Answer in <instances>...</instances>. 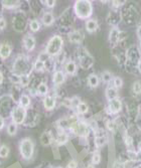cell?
Instances as JSON below:
<instances>
[{
    "label": "cell",
    "mask_w": 141,
    "mask_h": 168,
    "mask_svg": "<svg viewBox=\"0 0 141 168\" xmlns=\"http://www.w3.org/2000/svg\"><path fill=\"white\" fill-rule=\"evenodd\" d=\"M74 11L78 18L88 19L93 14L92 2L87 0H78L74 4Z\"/></svg>",
    "instance_id": "obj_1"
},
{
    "label": "cell",
    "mask_w": 141,
    "mask_h": 168,
    "mask_svg": "<svg viewBox=\"0 0 141 168\" xmlns=\"http://www.w3.org/2000/svg\"><path fill=\"white\" fill-rule=\"evenodd\" d=\"M63 46V40L61 35L55 34L49 38L48 44L45 46V53L48 54L49 57H58V55L62 53Z\"/></svg>",
    "instance_id": "obj_2"
},
{
    "label": "cell",
    "mask_w": 141,
    "mask_h": 168,
    "mask_svg": "<svg viewBox=\"0 0 141 168\" xmlns=\"http://www.w3.org/2000/svg\"><path fill=\"white\" fill-rule=\"evenodd\" d=\"M31 64L24 55H19V57L15 59L13 64V71L14 74L17 76L21 75H29L31 72Z\"/></svg>",
    "instance_id": "obj_3"
},
{
    "label": "cell",
    "mask_w": 141,
    "mask_h": 168,
    "mask_svg": "<svg viewBox=\"0 0 141 168\" xmlns=\"http://www.w3.org/2000/svg\"><path fill=\"white\" fill-rule=\"evenodd\" d=\"M19 151L22 158L26 160L31 159L35 153V142L31 138H24L19 143Z\"/></svg>",
    "instance_id": "obj_4"
},
{
    "label": "cell",
    "mask_w": 141,
    "mask_h": 168,
    "mask_svg": "<svg viewBox=\"0 0 141 168\" xmlns=\"http://www.w3.org/2000/svg\"><path fill=\"white\" fill-rule=\"evenodd\" d=\"M77 55H78L80 66L82 67L84 70H88V68H92V66L94 64V58L92 55L88 53V50L86 49H84V47L78 49Z\"/></svg>",
    "instance_id": "obj_5"
},
{
    "label": "cell",
    "mask_w": 141,
    "mask_h": 168,
    "mask_svg": "<svg viewBox=\"0 0 141 168\" xmlns=\"http://www.w3.org/2000/svg\"><path fill=\"white\" fill-rule=\"evenodd\" d=\"M121 15L122 17H125V19L129 24H134L137 22L138 19H140V13L133 4H129L127 7H125V9L121 12Z\"/></svg>",
    "instance_id": "obj_6"
},
{
    "label": "cell",
    "mask_w": 141,
    "mask_h": 168,
    "mask_svg": "<svg viewBox=\"0 0 141 168\" xmlns=\"http://www.w3.org/2000/svg\"><path fill=\"white\" fill-rule=\"evenodd\" d=\"M70 129L75 133L76 135H78L80 137H87L90 134V131H91V126L84 121H76L75 123H73L71 125Z\"/></svg>",
    "instance_id": "obj_7"
},
{
    "label": "cell",
    "mask_w": 141,
    "mask_h": 168,
    "mask_svg": "<svg viewBox=\"0 0 141 168\" xmlns=\"http://www.w3.org/2000/svg\"><path fill=\"white\" fill-rule=\"evenodd\" d=\"M26 117H27V110L21 106H15L11 111L12 122L15 123L16 125L23 124Z\"/></svg>",
    "instance_id": "obj_8"
},
{
    "label": "cell",
    "mask_w": 141,
    "mask_h": 168,
    "mask_svg": "<svg viewBox=\"0 0 141 168\" xmlns=\"http://www.w3.org/2000/svg\"><path fill=\"white\" fill-rule=\"evenodd\" d=\"M12 25L16 31L22 32L26 27V16L21 11H16L12 19Z\"/></svg>",
    "instance_id": "obj_9"
},
{
    "label": "cell",
    "mask_w": 141,
    "mask_h": 168,
    "mask_svg": "<svg viewBox=\"0 0 141 168\" xmlns=\"http://www.w3.org/2000/svg\"><path fill=\"white\" fill-rule=\"evenodd\" d=\"M140 61V54L135 47H130L126 53V67L132 66L131 68L137 67V63Z\"/></svg>",
    "instance_id": "obj_10"
},
{
    "label": "cell",
    "mask_w": 141,
    "mask_h": 168,
    "mask_svg": "<svg viewBox=\"0 0 141 168\" xmlns=\"http://www.w3.org/2000/svg\"><path fill=\"white\" fill-rule=\"evenodd\" d=\"M122 101L120 100L119 98L114 99V100H111L108 103V107H107V110H108V113L111 115H114V114H118L120 113L121 110H122Z\"/></svg>",
    "instance_id": "obj_11"
},
{
    "label": "cell",
    "mask_w": 141,
    "mask_h": 168,
    "mask_svg": "<svg viewBox=\"0 0 141 168\" xmlns=\"http://www.w3.org/2000/svg\"><path fill=\"white\" fill-rule=\"evenodd\" d=\"M122 19L121 12L117 9H113L109 12L108 16H107V22L110 25H112L113 27H117V25L120 23Z\"/></svg>",
    "instance_id": "obj_12"
},
{
    "label": "cell",
    "mask_w": 141,
    "mask_h": 168,
    "mask_svg": "<svg viewBox=\"0 0 141 168\" xmlns=\"http://www.w3.org/2000/svg\"><path fill=\"white\" fill-rule=\"evenodd\" d=\"M23 47L25 50L27 51H32L33 49H35V44H36V40L33 35H31V34H26L24 37H23Z\"/></svg>",
    "instance_id": "obj_13"
},
{
    "label": "cell",
    "mask_w": 141,
    "mask_h": 168,
    "mask_svg": "<svg viewBox=\"0 0 141 168\" xmlns=\"http://www.w3.org/2000/svg\"><path fill=\"white\" fill-rule=\"evenodd\" d=\"M68 37H69V40L73 42V44H81L84 40L85 35L81 30H73L68 34Z\"/></svg>",
    "instance_id": "obj_14"
},
{
    "label": "cell",
    "mask_w": 141,
    "mask_h": 168,
    "mask_svg": "<svg viewBox=\"0 0 141 168\" xmlns=\"http://www.w3.org/2000/svg\"><path fill=\"white\" fill-rule=\"evenodd\" d=\"M12 53V47L8 42L4 41L0 44V58L2 59H6L10 57Z\"/></svg>",
    "instance_id": "obj_15"
},
{
    "label": "cell",
    "mask_w": 141,
    "mask_h": 168,
    "mask_svg": "<svg viewBox=\"0 0 141 168\" xmlns=\"http://www.w3.org/2000/svg\"><path fill=\"white\" fill-rule=\"evenodd\" d=\"M119 37H120V30L118 27H112L109 33V42L111 46H115L119 42Z\"/></svg>",
    "instance_id": "obj_16"
},
{
    "label": "cell",
    "mask_w": 141,
    "mask_h": 168,
    "mask_svg": "<svg viewBox=\"0 0 141 168\" xmlns=\"http://www.w3.org/2000/svg\"><path fill=\"white\" fill-rule=\"evenodd\" d=\"M42 103H44V107H45V110L52 111L55 108L57 101H55V98L54 96H49V95H48V96H45L44 98V101H42Z\"/></svg>",
    "instance_id": "obj_17"
},
{
    "label": "cell",
    "mask_w": 141,
    "mask_h": 168,
    "mask_svg": "<svg viewBox=\"0 0 141 168\" xmlns=\"http://www.w3.org/2000/svg\"><path fill=\"white\" fill-rule=\"evenodd\" d=\"M66 81V74L62 71H55L53 75V82L55 86H61Z\"/></svg>",
    "instance_id": "obj_18"
},
{
    "label": "cell",
    "mask_w": 141,
    "mask_h": 168,
    "mask_svg": "<svg viewBox=\"0 0 141 168\" xmlns=\"http://www.w3.org/2000/svg\"><path fill=\"white\" fill-rule=\"evenodd\" d=\"M53 140H54L53 134H52V132H49V131H45L40 135V143L42 146H45V147L49 146L52 144Z\"/></svg>",
    "instance_id": "obj_19"
},
{
    "label": "cell",
    "mask_w": 141,
    "mask_h": 168,
    "mask_svg": "<svg viewBox=\"0 0 141 168\" xmlns=\"http://www.w3.org/2000/svg\"><path fill=\"white\" fill-rule=\"evenodd\" d=\"M41 22L45 26H50L54 22V16L52 12L49 11H46L45 12L44 14L41 16Z\"/></svg>",
    "instance_id": "obj_20"
},
{
    "label": "cell",
    "mask_w": 141,
    "mask_h": 168,
    "mask_svg": "<svg viewBox=\"0 0 141 168\" xmlns=\"http://www.w3.org/2000/svg\"><path fill=\"white\" fill-rule=\"evenodd\" d=\"M85 26H86V29H87L88 32L93 33L98 29V27H99V24H98V21L96 19L89 18V19H87Z\"/></svg>",
    "instance_id": "obj_21"
},
{
    "label": "cell",
    "mask_w": 141,
    "mask_h": 168,
    "mask_svg": "<svg viewBox=\"0 0 141 168\" xmlns=\"http://www.w3.org/2000/svg\"><path fill=\"white\" fill-rule=\"evenodd\" d=\"M65 72L70 76H74L77 72V64L74 61H68L65 63Z\"/></svg>",
    "instance_id": "obj_22"
},
{
    "label": "cell",
    "mask_w": 141,
    "mask_h": 168,
    "mask_svg": "<svg viewBox=\"0 0 141 168\" xmlns=\"http://www.w3.org/2000/svg\"><path fill=\"white\" fill-rule=\"evenodd\" d=\"M105 96H106L107 100H108V101L114 100V99L118 98V91H117V89H115L114 87H108V88L106 89Z\"/></svg>",
    "instance_id": "obj_23"
},
{
    "label": "cell",
    "mask_w": 141,
    "mask_h": 168,
    "mask_svg": "<svg viewBox=\"0 0 141 168\" xmlns=\"http://www.w3.org/2000/svg\"><path fill=\"white\" fill-rule=\"evenodd\" d=\"M88 85L90 86L91 88H97L98 86L100 84V79L99 77L95 74H91L88 77Z\"/></svg>",
    "instance_id": "obj_24"
},
{
    "label": "cell",
    "mask_w": 141,
    "mask_h": 168,
    "mask_svg": "<svg viewBox=\"0 0 141 168\" xmlns=\"http://www.w3.org/2000/svg\"><path fill=\"white\" fill-rule=\"evenodd\" d=\"M68 140H69V136L68 134L65 132V131H61L58 134L57 138H55V142H57L58 145H63L66 144Z\"/></svg>",
    "instance_id": "obj_25"
},
{
    "label": "cell",
    "mask_w": 141,
    "mask_h": 168,
    "mask_svg": "<svg viewBox=\"0 0 141 168\" xmlns=\"http://www.w3.org/2000/svg\"><path fill=\"white\" fill-rule=\"evenodd\" d=\"M1 5L4 8H7V9H14V8L18 7L20 5V2L19 1H13V0H9V1L3 0V1H1Z\"/></svg>",
    "instance_id": "obj_26"
},
{
    "label": "cell",
    "mask_w": 141,
    "mask_h": 168,
    "mask_svg": "<svg viewBox=\"0 0 141 168\" xmlns=\"http://www.w3.org/2000/svg\"><path fill=\"white\" fill-rule=\"evenodd\" d=\"M31 97L27 96V95H21L19 99V106L27 109V108L31 106Z\"/></svg>",
    "instance_id": "obj_27"
},
{
    "label": "cell",
    "mask_w": 141,
    "mask_h": 168,
    "mask_svg": "<svg viewBox=\"0 0 141 168\" xmlns=\"http://www.w3.org/2000/svg\"><path fill=\"white\" fill-rule=\"evenodd\" d=\"M28 26H29V29H31L32 32H37L41 27V23L37 19H32V20L29 21Z\"/></svg>",
    "instance_id": "obj_28"
},
{
    "label": "cell",
    "mask_w": 141,
    "mask_h": 168,
    "mask_svg": "<svg viewBox=\"0 0 141 168\" xmlns=\"http://www.w3.org/2000/svg\"><path fill=\"white\" fill-rule=\"evenodd\" d=\"M36 93L40 96H46L49 93V86L46 85L45 83H40V85L37 86L36 89Z\"/></svg>",
    "instance_id": "obj_29"
},
{
    "label": "cell",
    "mask_w": 141,
    "mask_h": 168,
    "mask_svg": "<svg viewBox=\"0 0 141 168\" xmlns=\"http://www.w3.org/2000/svg\"><path fill=\"white\" fill-rule=\"evenodd\" d=\"M18 130V125H16L13 122H10L7 126V134L9 136H14Z\"/></svg>",
    "instance_id": "obj_30"
},
{
    "label": "cell",
    "mask_w": 141,
    "mask_h": 168,
    "mask_svg": "<svg viewBox=\"0 0 141 168\" xmlns=\"http://www.w3.org/2000/svg\"><path fill=\"white\" fill-rule=\"evenodd\" d=\"M77 112H78V114H81V115H84V114H86L88 113V111H89V106L86 104V103H84V102H81L80 104L77 106Z\"/></svg>",
    "instance_id": "obj_31"
},
{
    "label": "cell",
    "mask_w": 141,
    "mask_h": 168,
    "mask_svg": "<svg viewBox=\"0 0 141 168\" xmlns=\"http://www.w3.org/2000/svg\"><path fill=\"white\" fill-rule=\"evenodd\" d=\"M101 79L102 81H103V83L105 84H109L111 81L113 80V75H112V72H110L109 71H105L102 72V75H101Z\"/></svg>",
    "instance_id": "obj_32"
},
{
    "label": "cell",
    "mask_w": 141,
    "mask_h": 168,
    "mask_svg": "<svg viewBox=\"0 0 141 168\" xmlns=\"http://www.w3.org/2000/svg\"><path fill=\"white\" fill-rule=\"evenodd\" d=\"M29 81H31L29 75H21V76H19L18 84H20L22 87H27L28 84H29Z\"/></svg>",
    "instance_id": "obj_33"
},
{
    "label": "cell",
    "mask_w": 141,
    "mask_h": 168,
    "mask_svg": "<svg viewBox=\"0 0 141 168\" xmlns=\"http://www.w3.org/2000/svg\"><path fill=\"white\" fill-rule=\"evenodd\" d=\"M107 143V136H102V137H95V145L98 148L102 147Z\"/></svg>",
    "instance_id": "obj_34"
},
{
    "label": "cell",
    "mask_w": 141,
    "mask_h": 168,
    "mask_svg": "<svg viewBox=\"0 0 141 168\" xmlns=\"http://www.w3.org/2000/svg\"><path fill=\"white\" fill-rule=\"evenodd\" d=\"M33 68H35L36 72H42V71H45V63L37 58L35 64H33Z\"/></svg>",
    "instance_id": "obj_35"
},
{
    "label": "cell",
    "mask_w": 141,
    "mask_h": 168,
    "mask_svg": "<svg viewBox=\"0 0 141 168\" xmlns=\"http://www.w3.org/2000/svg\"><path fill=\"white\" fill-rule=\"evenodd\" d=\"M113 87L115 89H120L123 87V80L120 77H113Z\"/></svg>",
    "instance_id": "obj_36"
},
{
    "label": "cell",
    "mask_w": 141,
    "mask_h": 168,
    "mask_svg": "<svg viewBox=\"0 0 141 168\" xmlns=\"http://www.w3.org/2000/svg\"><path fill=\"white\" fill-rule=\"evenodd\" d=\"M9 155V147L6 145H2L0 147V157L1 158H6Z\"/></svg>",
    "instance_id": "obj_37"
},
{
    "label": "cell",
    "mask_w": 141,
    "mask_h": 168,
    "mask_svg": "<svg viewBox=\"0 0 141 168\" xmlns=\"http://www.w3.org/2000/svg\"><path fill=\"white\" fill-rule=\"evenodd\" d=\"M106 127L107 129H108L109 131L111 132H115L117 129V123L115 121H111V120H109V121L106 122Z\"/></svg>",
    "instance_id": "obj_38"
},
{
    "label": "cell",
    "mask_w": 141,
    "mask_h": 168,
    "mask_svg": "<svg viewBox=\"0 0 141 168\" xmlns=\"http://www.w3.org/2000/svg\"><path fill=\"white\" fill-rule=\"evenodd\" d=\"M139 164V163H138ZM137 161H132V160H126L123 162V167L124 168H136V166L138 165Z\"/></svg>",
    "instance_id": "obj_39"
},
{
    "label": "cell",
    "mask_w": 141,
    "mask_h": 168,
    "mask_svg": "<svg viewBox=\"0 0 141 168\" xmlns=\"http://www.w3.org/2000/svg\"><path fill=\"white\" fill-rule=\"evenodd\" d=\"M100 162H101V155L99 152H95L92 156V164L96 165V164H99Z\"/></svg>",
    "instance_id": "obj_40"
},
{
    "label": "cell",
    "mask_w": 141,
    "mask_h": 168,
    "mask_svg": "<svg viewBox=\"0 0 141 168\" xmlns=\"http://www.w3.org/2000/svg\"><path fill=\"white\" fill-rule=\"evenodd\" d=\"M132 90L135 94H141V82L136 81L132 86Z\"/></svg>",
    "instance_id": "obj_41"
},
{
    "label": "cell",
    "mask_w": 141,
    "mask_h": 168,
    "mask_svg": "<svg viewBox=\"0 0 141 168\" xmlns=\"http://www.w3.org/2000/svg\"><path fill=\"white\" fill-rule=\"evenodd\" d=\"M124 142H125V144L127 147H132L133 146V137L131 135H126L125 136V139H124Z\"/></svg>",
    "instance_id": "obj_42"
},
{
    "label": "cell",
    "mask_w": 141,
    "mask_h": 168,
    "mask_svg": "<svg viewBox=\"0 0 141 168\" xmlns=\"http://www.w3.org/2000/svg\"><path fill=\"white\" fill-rule=\"evenodd\" d=\"M71 100H72V107H73V108H77V106H78L80 103H81L80 98H78V97L72 98Z\"/></svg>",
    "instance_id": "obj_43"
},
{
    "label": "cell",
    "mask_w": 141,
    "mask_h": 168,
    "mask_svg": "<svg viewBox=\"0 0 141 168\" xmlns=\"http://www.w3.org/2000/svg\"><path fill=\"white\" fill-rule=\"evenodd\" d=\"M63 105L67 107V108H73L72 107V100L70 98H66V99H63Z\"/></svg>",
    "instance_id": "obj_44"
},
{
    "label": "cell",
    "mask_w": 141,
    "mask_h": 168,
    "mask_svg": "<svg viewBox=\"0 0 141 168\" xmlns=\"http://www.w3.org/2000/svg\"><path fill=\"white\" fill-rule=\"evenodd\" d=\"M6 20L5 18L2 16V15H0V30H2V29H4L6 27Z\"/></svg>",
    "instance_id": "obj_45"
},
{
    "label": "cell",
    "mask_w": 141,
    "mask_h": 168,
    "mask_svg": "<svg viewBox=\"0 0 141 168\" xmlns=\"http://www.w3.org/2000/svg\"><path fill=\"white\" fill-rule=\"evenodd\" d=\"M41 2H44L46 5V7H49V8H53L55 5V1H54V0H48V1H41Z\"/></svg>",
    "instance_id": "obj_46"
},
{
    "label": "cell",
    "mask_w": 141,
    "mask_h": 168,
    "mask_svg": "<svg viewBox=\"0 0 141 168\" xmlns=\"http://www.w3.org/2000/svg\"><path fill=\"white\" fill-rule=\"evenodd\" d=\"M123 4H124L123 1H112V6H113L114 9H117V8L122 6Z\"/></svg>",
    "instance_id": "obj_47"
},
{
    "label": "cell",
    "mask_w": 141,
    "mask_h": 168,
    "mask_svg": "<svg viewBox=\"0 0 141 168\" xmlns=\"http://www.w3.org/2000/svg\"><path fill=\"white\" fill-rule=\"evenodd\" d=\"M78 167V163H77L76 160H71L69 163H68L67 168H77Z\"/></svg>",
    "instance_id": "obj_48"
},
{
    "label": "cell",
    "mask_w": 141,
    "mask_h": 168,
    "mask_svg": "<svg viewBox=\"0 0 141 168\" xmlns=\"http://www.w3.org/2000/svg\"><path fill=\"white\" fill-rule=\"evenodd\" d=\"M114 168H124L122 161H116L114 163Z\"/></svg>",
    "instance_id": "obj_49"
},
{
    "label": "cell",
    "mask_w": 141,
    "mask_h": 168,
    "mask_svg": "<svg viewBox=\"0 0 141 168\" xmlns=\"http://www.w3.org/2000/svg\"><path fill=\"white\" fill-rule=\"evenodd\" d=\"M4 125H5V121H4V119H3L2 116L0 115V130H1V129H3Z\"/></svg>",
    "instance_id": "obj_50"
},
{
    "label": "cell",
    "mask_w": 141,
    "mask_h": 168,
    "mask_svg": "<svg viewBox=\"0 0 141 168\" xmlns=\"http://www.w3.org/2000/svg\"><path fill=\"white\" fill-rule=\"evenodd\" d=\"M3 80H4V76H3V74H2V72L0 71V85L3 83Z\"/></svg>",
    "instance_id": "obj_51"
},
{
    "label": "cell",
    "mask_w": 141,
    "mask_h": 168,
    "mask_svg": "<svg viewBox=\"0 0 141 168\" xmlns=\"http://www.w3.org/2000/svg\"><path fill=\"white\" fill-rule=\"evenodd\" d=\"M136 68H137L138 72H141V58H140V61L138 62V63H137V67H136Z\"/></svg>",
    "instance_id": "obj_52"
},
{
    "label": "cell",
    "mask_w": 141,
    "mask_h": 168,
    "mask_svg": "<svg viewBox=\"0 0 141 168\" xmlns=\"http://www.w3.org/2000/svg\"><path fill=\"white\" fill-rule=\"evenodd\" d=\"M137 33H138L139 38H141V25H139L138 28H137Z\"/></svg>",
    "instance_id": "obj_53"
},
{
    "label": "cell",
    "mask_w": 141,
    "mask_h": 168,
    "mask_svg": "<svg viewBox=\"0 0 141 168\" xmlns=\"http://www.w3.org/2000/svg\"><path fill=\"white\" fill-rule=\"evenodd\" d=\"M137 150H138V152H139V153H141V142H139V143H138Z\"/></svg>",
    "instance_id": "obj_54"
},
{
    "label": "cell",
    "mask_w": 141,
    "mask_h": 168,
    "mask_svg": "<svg viewBox=\"0 0 141 168\" xmlns=\"http://www.w3.org/2000/svg\"><path fill=\"white\" fill-rule=\"evenodd\" d=\"M87 168H95V166H94V164H89Z\"/></svg>",
    "instance_id": "obj_55"
},
{
    "label": "cell",
    "mask_w": 141,
    "mask_h": 168,
    "mask_svg": "<svg viewBox=\"0 0 141 168\" xmlns=\"http://www.w3.org/2000/svg\"><path fill=\"white\" fill-rule=\"evenodd\" d=\"M1 9H2V5H1V2H0V14H1V11H2Z\"/></svg>",
    "instance_id": "obj_56"
},
{
    "label": "cell",
    "mask_w": 141,
    "mask_h": 168,
    "mask_svg": "<svg viewBox=\"0 0 141 168\" xmlns=\"http://www.w3.org/2000/svg\"><path fill=\"white\" fill-rule=\"evenodd\" d=\"M136 168H141V163H139V164L136 166Z\"/></svg>",
    "instance_id": "obj_57"
},
{
    "label": "cell",
    "mask_w": 141,
    "mask_h": 168,
    "mask_svg": "<svg viewBox=\"0 0 141 168\" xmlns=\"http://www.w3.org/2000/svg\"><path fill=\"white\" fill-rule=\"evenodd\" d=\"M139 45H140V49H141V38H139Z\"/></svg>",
    "instance_id": "obj_58"
},
{
    "label": "cell",
    "mask_w": 141,
    "mask_h": 168,
    "mask_svg": "<svg viewBox=\"0 0 141 168\" xmlns=\"http://www.w3.org/2000/svg\"><path fill=\"white\" fill-rule=\"evenodd\" d=\"M58 168H62V167H58Z\"/></svg>",
    "instance_id": "obj_59"
}]
</instances>
